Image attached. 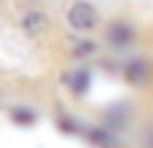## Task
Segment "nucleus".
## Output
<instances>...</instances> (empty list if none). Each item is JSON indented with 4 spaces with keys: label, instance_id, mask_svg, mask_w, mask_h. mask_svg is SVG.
Here are the masks:
<instances>
[{
    "label": "nucleus",
    "instance_id": "obj_1",
    "mask_svg": "<svg viewBox=\"0 0 153 148\" xmlns=\"http://www.w3.org/2000/svg\"><path fill=\"white\" fill-rule=\"evenodd\" d=\"M94 21H97V10H94L89 3H76V5H71L69 23L76 28V31H87V28H92Z\"/></svg>",
    "mask_w": 153,
    "mask_h": 148
},
{
    "label": "nucleus",
    "instance_id": "obj_2",
    "mask_svg": "<svg viewBox=\"0 0 153 148\" xmlns=\"http://www.w3.org/2000/svg\"><path fill=\"white\" fill-rule=\"evenodd\" d=\"M23 28H26V33H31V36H38V33H44L46 31V18L44 13H26V18H23Z\"/></svg>",
    "mask_w": 153,
    "mask_h": 148
},
{
    "label": "nucleus",
    "instance_id": "obj_3",
    "mask_svg": "<svg viewBox=\"0 0 153 148\" xmlns=\"http://www.w3.org/2000/svg\"><path fill=\"white\" fill-rule=\"evenodd\" d=\"M133 39V31L128 26H112L110 28V41L112 44H125V41Z\"/></svg>",
    "mask_w": 153,
    "mask_h": 148
},
{
    "label": "nucleus",
    "instance_id": "obj_4",
    "mask_svg": "<svg viewBox=\"0 0 153 148\" xmlns=\"http://www.w3.org/2000/svg\"><path fill=\"white\" fill-rule=\"evenodd\" d=\"M69 84H71V89H74L76 94L87 92V84H89V77H87V71H74V74L69 77Z\"/></svg>",
    "mask_w": 153,
    "mask_h": 148
},
{
    "label": "nucleus",
    "instance_id": "obj_5",
    "mask_svg": "<svg viewBox=\"0 0 153 148\" xmlns=\"http://www.w3.org/2000/svg\"><path fill=\"white\" fill-rule=\"evenodd\" d=\"M128 79H130V82H143V79H146V66L143 64H130L128 66Z\"/></svg>",
    "mask_w": 153,
    "mask_h": 148
},
{
    "label": "nucleus",
    "instance_id": "obj_6",
    "mask_svg": "<svg viewBox=\"0 0 153 148\" xmlns=\"http://www.w3.org/2000/svg\"><path fill=\"white\" fill-rule=\"evenodd\" d=\"M13 120H18V123H33L36 120V118H33V112H28V110H16V112H13Z\"/></svg>",
    "mask_w": 153,
    "mask_h": 148
}]
</instances>
